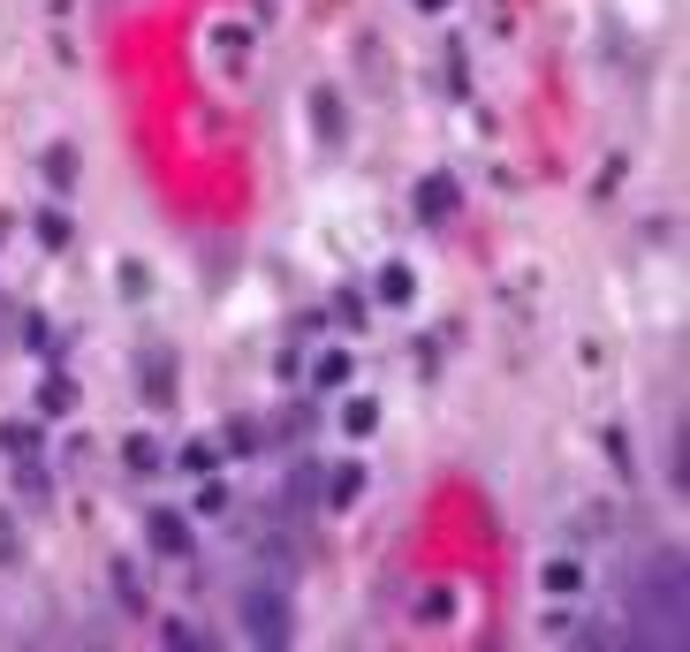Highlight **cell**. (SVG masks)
Returning a JSON list of instances; mask_svg holds the SVG:
<instances>
[{
	"label": "cell",
	"instance_id": "ac0fdd59",
	"mask_svg": "<svg viewBox=\"0 0 690 652\" xmlns=\"http://www.w3.org/2000/svg\"><path fill=\"white\" fill-rule=\"evenodd\" d=\"M547 584H554V592H577V584H584V569H577V562H547Z\"/></svg>",
	"mask_w": 690,
	"mask_h": 652
},
{
	"label": "cell",
	"instance_id": "ffe728a7",
	"mask_svg": "<svg viewBox=\"0 0 690 652\" xmlns=\"http://www.w3.org/2000/svg\"><path fill=\"white\" fill-rule=\"evenodd\" d=\"M198 516H228V485H198Z\"/></svg>",
	"mask_w": 690,
	"mask_h": 652
},
{
	"label": "cell",
	"instance_id": "3957f363",
	"mask_svg": "<svg viewBox=\"0 0 690 652\" xmlns=\"http://www.w3.org/2000/svg\"><path fill=\"white\" fill-rule=\"evenodd\" d=\"M174 388H182V380H174V349L168 342H144V349H137V394H144L152 410H168Z\"/></svg>",
	"mask_w": 690,
	"mask_h": 652
},
{
	"label": "cell",
	"instance_id": "6da1fadb",
	"mask_svg": "<svg viewBox=\"0 0 690 652\" xmlns=\"http://www.w3.org/2000/svg\"><path fill=\"white\" fill-rule=\"evenodd\" d=\"M630 622H638V638H660V645H683V554H652L638 562L630 576Z\"/></svg>",
	"mask_w": 690,
	"mask_h": 652
},
{
	"label": "cell",
	"instance_id": "7c38bea8",
	"mask_svg": "<svg viewBox=\"0 0 690 652\" xmlns=\"http://www.w3.org/2000/svg\"><path fill=\"white\" fill-rule=\"evenodd\" d=\"M114 600H122L130 614H144V584H137V569H130V562H114Z\"/></svg>",
	"mask_w": 690,
	"mask_h": 652
},
{
	"label": "cell",
	"instance_id": "52a82bcc",
	"mask_svg": "<svg viewBox=\"0 0 690 652\" xmlns=\"http://www.w3.org/2000/svg\"><path fill=\"white\" fill-rule=\"evenodd\" d=\"M418 213H426V220L456 213V182H448V174H426V182H418Z\"/></svg>",
	"mask_w": 690,
	"mask_h": 652
},
{
	"label": "cell",
	"instance_id": "603a6c76",
	"mask_svg": "<svg viewBox=\"0 0 690 652\" xmlns=\"http://www.w3.org/2000/svg\"><path fill=\"white\" fill-rule=\"evenodd\" d=\"M8 319H16V304H8V297H0V334H8Z\"/></svg>",
	"mask_w": 690,
	"mask_h": 652
},
{
	"label": "cell",
	"instance_id": "9a60e30c",
	"mask_svg": "<svg viewBox=\"0 0 690 652\" xmlns=\"http://www.w3.org/2000/svg\"><path fill=\"white\" fill-rule=\"evenodd\" d=\"M220 448H228V455H251V448H259V425H251V418H236V425L220 433Z\"/></svg>",
	"mask_w": 690,
	"mask_h": 652
},
{
	"label": "cell",
	"instance_id": "5bb4252c",
	"mask_svg": "<svg viewBox=\"0 0 690 652\" xmlns=\"http://www.w3.org/2000/svg\"><path fill=\"white\" fill-rule=\"evenodd\" d=\"M16 562H23V523L0 509V569H16Z\"/></svg>",
	"mask_w": 690,
	"mask_h": 652
},
{
	"label": "cell",
	"instance_id": "5b68a950",
	"mask_svg": "<svg viewBox=\"0 0 690 652\" xmlns=\"http://www.w3.org/2000/svg\"><path fill=\"white\" fill-rule=\"evenodd\" d=\"M319 485H327V509H357L364 501V463H334Z\"/></svg>",
	"mask_w": 690,
	"mask_h": 652
},
{
	"label": "cell",
	"instance_id": "8992f818",
	"mask_svg": "<svg viewBox=\"0 0 690 652\" xmlns=\"http://www.w3.org/2000/svg\"><path fill=\"white\" fill-rule=\"evenodd\" d=\"M311 122H319V137H327V144H342L349 137V114H342V91H311Z\"/></svg>",
	"mask_w": 690,
	"mask_h": 652
},
{
	"label": "cell",
	"instance_id": "7a4b0ae2",
	"mask_svg": "<svg viewBox=\"0 0 690 652\" xmlns=\"http://www.w3.org/2000/svg\"><path fill=\"white\" fill-rule=\"evenodd\" d=\"M236 622H243V638H251V645H289V622H297V614H289V592H281V584H243V592H236Z\"/></svg>",
	"mask_w": 690,
	"mask_h": 652
},
{
	"label": "cell",
	"instance_id": "cb8c5ba5",
	"mask_svg": "<svg viewBox=\"0 0 690 652\" xmlns=\"http://www.w3.org/2000/svg\"><path fill=\"white\" fill-rule=\"evenodd\" d=\"M418 8H448V0H418Z\"/></svg>",
	"mask_w": 690,
	"mask_h": 652
},
{
	"label": "cell",
	"instance_id": "277c9868",
	"mask_svg": "<svg viewBox=\"0 0 690 652\" xmlns=\"http://www.w3.org/2000/svg\"><path fill=\"white\" fill-rule=\"evenodd\" d=\"M144 539H152V554H168V562H190V523L174 516V509H152V516H144Z\"/></svg>",
	"mask_w": 690,
	"mask_h": 652
},
{
	"label": "cell",
	"instance_id": "30bf717a",
	"mask_svg": "<svg viewBox=\"0 0 690 652\" xmlns=\"http://www.w3.org/2000/svg\"><path fill=\"white\" fill-rule=\"evenodd\" d=\"M372 425H380V402H372V394H357V402L342 410V433H349V440H364Z\"/></svg>",
	"mask_w": 690,
	"mask_h": 652
},
{
	"label": "cell",
	"instance_id": "9c48e42d",
	"mask_svg": "<svg viewBox=\"0 0 690 652\" xmlns=\"http://www.w3.org/2000/svg\"><path fill=\"white\" fill-rule=\"evenodd\" d=\"M410 297H418V273L410 265H388L380 273V304H410Z\"/></svg>",
	"mask_w": 690,
	"mask_h": 652
},
{
	"label": "cell",
	"instance_id": "4fadbf2b",
	"mask_svg": "<svg viewBox=\"0 0 690 652\" xmlns=\"http://www.w3.org/2000/svg\"><path fill=\"white\" fill-rule=\"evenodd\" d=\"M342 380H349V357H342V349H327V357L311 364V388H342Z\"/></svg>",
	"mask_w": 690,
	"mask_h": 652
},
{
	"label": "cell",
	"instance_id": "2e32d148",
	"mask_svg": "<svg viewBox=\"0 0 690 652\" xmlns=\"http://www.w3.org/2000/svg\"><path fill=\"white\" fill-rule=\"evenodd\" d=\"M46 174L69 190V182H77V152H69V144H61V152H46Z\"/></svg>",
	"mask_w": 690,
	"mask_h": 652
},
{
	"label": "cell",
	"instance_id": "d6986e66",
	"mask_svg": "<svg viewBox=\"0 0 690 652\" xmlns=\"http://www.w3.org/2000/svg\"><path fill=\"white\" fill-rule=\"evenodd\" d=\"M311 493H319V471H311V463H303L297 479H289V509H303V501H311Z\"/></svg>",
	"mask_w": 690,
	"mask_h": 652
},
{
	"label": "cell",
	"instance_id": "ba28073f",
	"mask_svg": "<svg viewBox=\"0 0 690 652\" xmlns=\"http://www.w3.org/2000/svg\"><path fill=\"white\" fill-rule=\"evenodd\" d=\"M69 410H77V380H61V372L39 380V418H69Z\"/></svg>",
	"mask_w": 690,
	"mask_h": 652
},
{
	"label": "cell",
	"instance_id": "e0dca14e",
	"mask_svg": "<svg viewBox=\"0 0 690 652\" xmlns=\"http://www.w3.org/2000/svg\"><path fill=\"white\" fill-rule=\"evenodd\" d=\"M39 243H46V251H61V243H69V220H61V213H39Z\"/></svg>",
	"mask_w": 690,
	"mask_h": 652
},
{
	"label": "cell",
	"instance_id": "7402d4cb",
	"mask_svg": "<svg viewBox=\"0 0 690 652\" xmlns=\"http://www.w3.org/2000/svg\"><path fill=\"white\" fill-rule=\"evenodd\" d=\"M130 471H160V448L152 440H130Z\"/></svg>",
	"mask_w": 690,
	"mask_h": 652
},
{
	"label": "cell",
	"instance_id": "44dd1931",
	"mask_svg": "<svg viewBox=\"0 0 690 652\" xmlns=\"http://www.w3.org/2000/svg\"><path fill=\"white\" fill-rule=\"evenodd\" d=\"M334 311H342V327H364V297H357V289H342V297H334Z\"/></svg>",
	"mask_w": 690,
	"mask_h": 652
},
{
	"label": "cell",
	"instance_id": "8fae6325",
	"mask_svg": "<svg viewBox=\"0 0 690 652\" xmlns=\"http://www.w3.org/2000/svg\"><path fill=\"white\" fill-rule=\"evenodd\" d=\"M0 448H8L16 463H23V455H39V425H31V418H16V425H0Z\"/></svg>",
	"mask_w": 690,
	"mask_h": 652
}]
</instances>
